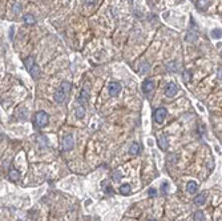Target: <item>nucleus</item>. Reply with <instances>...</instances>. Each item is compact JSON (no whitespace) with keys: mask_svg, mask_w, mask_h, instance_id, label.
<instances>
[{"mask_svg":"<svg viewBox=\"0 0 222 221\" xmlns=\"http://www.w3.org/2000/svg\"><path fill=\"white\" fill-rule=\"evenodd\" d=\"M49 121V115L44 110H39L35 115V125L38 128H44Z\"/></svg>","mask_w":222,"mask_h":221,"instance_id":"nucleus-1","label":"nucleus"},{"mask_svg":"<svg viewBox=\"0 0 222 221\" xmlns=\"http://www.w3.org/2000/svg\"><path fill=\"white\" fill-rule=\"evenodd\" d=\"M121 89H122L121 84L117 81H110L109 85H108V92H109V96H112V97H116L117 95H120Z\"/></svg>","mask_w":222,"mask_h":221,"instance_id":"nucleus-2","label":"nucleus"},{"mask_svg":"<svg viewBox=\"0 0 222 221\" xmlns=\"http://www.w3.org/2000/svg\"><path fill=\"white\" fill-rule=\"evenodd\" d=\"M73 147H75V139H73L72 135H67L63 140V149L67 152L72 151Z\"/></svg>","mask_w":222,"mask_h":221,"instance_id":"nucleus-3","label":"nucleus"},{"mask_svg":"<svg viewBox=\"0 0 222 221\" xmlns=\"http://www.w3.org/2000/svg\"><path fill=\"white\" fill-rule=\"evenodd\" d=\"M166 113H168V112H166L165 108H157V109L154 110V115H153V117H154V121L158 123V124H161V123L165 120Z\"/></svg>","mask_w":222,"mask_h":221,"instance_id":"nucleus-4","label":"nucleus"},{"mask_svg":"<svg viewBox=\"0 0 222 221\" xmlns=\"http://www.w3.org/2000/svg\"><path fill=\"white\" fill-rule=\"evenodd\" d=\"M178 92V85L176 83H169L165 88V95L168 97H174Z\"/></svg>","mask_w":222,"mask_h":221,"instance_id":"nucleus-5","label":"nucleus"},{"mask_svg":"<svg viewBox=\"0 0 222 221\" xmlns=\"http://www.w3.org/2000/svg\"><path fill=\"white\" fill-rule=\"evenodd\" d=\"M157 143H158V147L162 149V151H168L169 143H168V139H166L165 135H160V136L157 137Z\"/></svg>","mask_w":222,"mask_h":221,"instance_id":"nucleus-6","label":"nucleus"},{"mask_svg":"<svg viewBox=\"0 0 222 221\" xmlns=\"http://www.w3.org/2000/svg\"><path fill=\"white\" fill-rule=\"evenodd\" d=\"M65 97H67V93L61 89V88H58L56 91V93H55V100H56V103L63 104L64 101H65Z\"/></svg>","mask_w":222,"mask_h":221,"instance_id":"nucleus-7","label":"nucleus"},{"mask_svg":"<svg viewBox=\"0 0 222 221\" xmlns=\"http://www.w3.org/2000/svg\"><path fill=\"white\" fill-rule=\"evenodd\" d=\"M88 97H89V84H85L84 85V88H82V91H81V95H80V103H84V101H87L88 100Z\"/></svg>","mask_w":222,"mask_h":221,"instance_id":"nucleus-8","label":"nucleus"},{"mask_svg":"<svg viewBox=\"0 0 222 221\" xmlns=\"http://www.w3.org/2000/svg\"><path fill=\"white\" fill-rule=\"evenodd\" d=\"M153 88H154V83H153L152 80H145L144 81V84H142L144 93H149V92H152Z\"/></svg>","mask_w":222,"mask_h":221,"instance_id":"nucleus-9","label":"nucleus"},{"mask_svg":"<svg viewBox=\"0 0 222 221\" xmlns=\"http://www.w3.org/2000/svg\"><path fill=\"white\" fill-rule=\"evenodd\" d=\"M205 201H206V193L205 192L200 193V195L196 196V198H194V204L196 205H203Z\"/></svg>","mask_w":222,"mask_h":221,"instance_id":"nucleus-10","label":"nucleus"},{"mask_svg":"<svg viewBox=\"0 0 222 221\" xmlns=\"http://www.w3.org/2000/svg\"><path fill=\"white\" fill-rule=\"evenodd\" d=\"M8 176H10V179L12 181H17L20 179V172L16 171V169H14V168H11L10 172H8Z\"/></svg>","mask_w":222,"mask_h":221,"instance_id":"nucleus-11","label":"nucleus"},{"mask_svg":"<svg viewBox=\"0 0 222 221\" xmlns=\"http://www.w3.org/2000/svg\"><path fill=\"white\" fill-rule=\"evenodd\" d=\"M197 189H198V185H197L196 181H189L186 185V191L189 193H196Z\"/></svg>","mask_w":222,"mask_h":221,"instance_id":"nucleus-12","label":"nucleus"},{"mask_svg":"<svg viewBox=\"0 0 222 221\" xmlns=\"http://www.w3.org/2000/svg\"><path fill=\"white\" fill-rule=\"evenodd\" d=\"M23 20H24V23L27 24V26H33V24L36 23V19L32 16L31 14H27V15H24V17H23Z\"/></svg>","mask_w":222,"mask_h":221,"instance_id":"nucleus-13","label":"nucleus"},{"mask_svg":"<svg viewBox=\"0 0 222 221\" xmlns=\"http://www.w3.org/2000/svg\"><path fill=\"white\" fill-rule=\"evenodd\" d=\"M35 64H36V63H35V59H33L32 56L27 57V59L24 60V65H26V68L28 69V71H31V69H32V67L35 65Z\"/></svg>","mask_w":222,"mask_h":221,"instance_id":"nucleus-14","label":"nucleus"},{"mask_svg":"<svg viewBox=\"0 0 222 221\" xmlns=\"http://www.w3.org/2000/svg\"><path fill=\"white\" fill-rule=\"evenodd\" d=\"M29 73H31V76H32L33 79H39L40 77V68H39L38 64H35V65L32 67V69L29 71Z\"/></svg>","mask_w":222,"mask_h":221,"instance_id":"nucleus-15","label":"nucleus"},{"mask_svg":"<svg viewBox=\"0 0 222 221\" xmlns=\"http://www.w3.org/2000/svg\"><path fill=\"white\" fill-rule=\"evenodd\" d=\"M120 193H121L122 196H128L129 193H130V185L129 184H124V185L120 186Z\"/></svg>","mask_w":222,"mask_h":221,"instance_id":"nucleus-16","label":"nucleus"},{"mask_svg":"<svg viewBox=\"0 0 222 221\" xmlns=\"http://www.w3.org/2000/svg\"><path fill=\"white\" fill-rule=\"evenodd\" d=\"M138 152H140V144L133 143L130 145V148H129V153H132V155H138Z\"/></svg>","mask_w":222,"mask_h":221,"instance_id":"nucleus-17","label":"nucleus"},{"mask_svg":"<svg viewBox=\"0 0 222 221\" xmlns=\"http://www.w3.org/2000/svg\"><path fill=\"white\" fill-rule=\"evenodd\" d=\"M203 217H205L203 212L202 210H197V212H194V214H193V221H202Z\"/></svg>","mask_w":222,"mask_h":221,"instance_id":"nucleus-18","label":"nucleus"},{"mask_svg":"<svg viewBox=\"0 0 222 221\" xmlns=\"http://www.w3.org/2000/svg\"><path fill=\"white\" fill-rule=\"evenodd\" d=\"M85 116V108L82 105H80L77 109H76V117L77 119H82Z\"/></svg>","mask_w":222,"mask_h":221,"instance_id":"nucleus-19","label":"nucleus"},{"mask_svg":"<svg viewBox=\"0 0 222 221\" xmlns=\"http://www.w3.org/2000/svg\"><path fill=\"white\" fill-rule=\"evenodd\" d=\"M197 38H198V33H193V32H188V36H186V41H190V43H193V41H196L197 40Z\"/></svg>","mask_w":222,"mask_h":221,"instance_id":"nucleus-20","label":"nucleus"},{"mask_svg":"<svg viewBox=\"0 0 222 221\" xmlns=\"http://www.w3.org/2000/svg\"><path fill=\"white\" fill-rule=\"evenodd\" d=\"M208 3H209V0H198L197 2V8L198 10H205L208 7Z\"/></svg>","mask_w":222,"mask_h":221,"instance_id":"nucleus-21","label":"nucleus"},{"mask_svg":"<svg viewBox=\"0 0 222 221\" xmlns=\"http://www.w3.org/2000/svg\"><path fill=\"white\" fill-rule=\"evenodd\" d=\"M38 141H40V147H41V148H45V147H48V140H47V137L39 136V137H38Z\"/></svg>","mask_w":222,"mask_h":221,"instance_id":"nucleus-22","label":"nucleus"},{"mask_svg":"<svg viewBox=\"0 0 222 221\" xmlns=\"http://www.w3.org/2000/svg\"><path fill=\"white\" fill-rule=\"evenodd\" d=\"M182 77H184V81H185V83H189L190 79H192V73H190V71H188V69L184 71Z\"/></svg>","mask_w":222,"mask_h":221,"instance_id":"nucleus-23","label":"nucleus"},{"mask_svg":"<svg viewBox=\"0 0 222 221\" xmlns=\"http://www.w3.org/2000/svg\"><path fill=\"white\" fill-rule=\"evenodd\" d=\"M121 177H122V174H121V172H120V171H115L112 173V180L113 181H120V180H121Z\"/></svg>","mask_w":222,"mask_h":221,"instance_id":"nucleus-24","label":"nucleus"},{"mask_svg":"<svg viewBox=\"0 0 222 221\" xmlns=\"http://www.w3.org/2000/svg\"><path fill=\"white\" fill-rule=\"evenodd\" d=\"M61 89H63L65 93H68L69 92V89H70V83H68V81H63L61 83Z\"/></svg>","mask_w":222,"mask_h":221,"instance_id":"nucleus-25","label":"nucleus"},{"mask_svg":"<svg viewBox=\"0 0 222 221\" xmlns=\"http://www.w3.org/2000/svg\"><path fill=\"white\" fill-rule=\"evenodd\" d=\"M212 36L214 39H220V38H222V29H213L212 31Z\"/></svg>","mask_w":222,"mask_h":221,"instance_id":"nucleus-26","label":"nucleus"},{"mask_svg":"<svg viewBox=\"0 0 222 221\" xmlns=\"http://www.w3.org/2000/svg\"><path fill=\"white\" fill-rule=\"evenodd\" d=\"M148 71H149V64H148V63H145V61H144V63L140 65V72L144 75V73H146Z\"/></svg>","mask_w":222,"mask_h":221,"instance_id":"nucleus-27","label":"nucleus"},{"mask_svg":"<svg viewBox=\"0 0 222 221\" xmlns=\"http://www.w3.org/2000/svg\"><path fill=\"white\" fill-rule=\"evenodd\" d=\"M12 10H14V14H19L20 12V10H21V7H20V4H14V8H12Z\"/></svg>","mask_w":222,"mask_h":221,"instance_id":"nucleus-28","label":"nucleus"},{"mask_svg":"<svg viewBox=\"0 0 222 221\" xmlns=\"http://www.w3.org/2000/svg\"><path fill=\"white\" fill-rule=\"evenodd\" d=\"M148 195H149L150 197H152V196H156V195H157V191H156L154 188H150L149 191H148Z\"/></svg>","mask_w":222,"mask_h":221,"instance_id":"nucleus-29","label":"nucleus"},{"mask_svg":"<svg viewBox=\"0 0 222 221\" xmlns=\"http://www.w3.org/2000/svg\"><path fill=\"white\" fill-rule=\"evenodd\" d=\"M168 160L169 161H173V162H176V161H177V156H174V157H173V156H169V157H168Z\"/></svg>","mask_w":222,"mask_h":221,"instance_id":"nucleus-30","label":"nucleus"},{"mask_svg":"<svg viewBox=\"0 0 222 221\" xmlns=\"http://www.w3.org/2000/svg\"><path fill=\"white\" fill-rule=\"evenodd\" d=\"M97 0H85V3H87L88 5H91V4H94V3H96Z\"/></svg>","mask_w":222,"mask_h":221,"instance_id":"nucleus-31","label":"nucleus"},{"mask_svg":"<svg viewBox=\"0 0 222 221\" xmlns=\"http://www.w3.org/2000/svg\"><path fill=\"white\" fill-rule=\"evenodd\" d=\"M218 79H220V80H222V68L218 69Z\"/></svg>","mask_w":222,"mask_h":221,"instance_id":"nucleus-32","label":"nucleus"},{"mask_svg":"<svg viewBox=\"0 0 222 221\" xmlns=\"http://www.w3.org/2000/svg\"><path fill=\"white\" fill-rule=\"evenodd\" d=\"M150 221H157V220H150Z\"/></svg>","mask_w":222,"mask_h":221,"instance_id":"nucleus-33","label":"nucleus"},{"mask_svg":"<svg viewBox=\"0 0 222 221\" xmlns=\"http://www.w3.org/2000/svg\"><path fill=\"white\" fill-rule=\"evenodd\" d=\"M17 221H21V220H17Z\"/></svg>","mask_w":222,"mask_h":221,"instance_id":"nucleus-34","label":"nucleus"}]
</instances>
